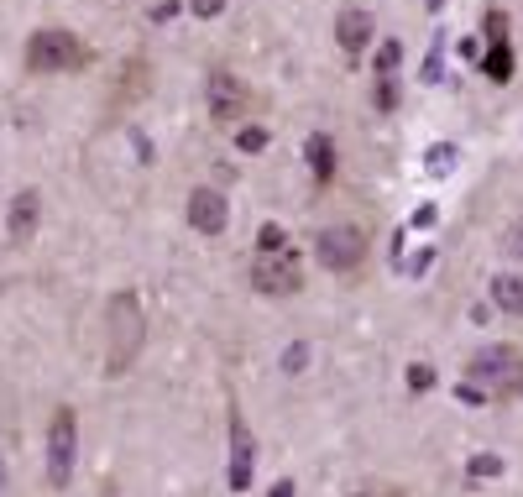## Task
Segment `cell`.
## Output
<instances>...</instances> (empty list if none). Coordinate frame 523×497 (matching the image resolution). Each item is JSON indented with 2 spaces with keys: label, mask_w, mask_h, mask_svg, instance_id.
<instances>
[{
  "label": "cell",
  "mask_w": 523,
  "mask_h": 497,
  "mask_svg": "<svg viewBox=\"0 0 523 497\" xmlns=\"http://www.w3.org/2000/svg\"><path fill=\"white\" fill-rule=\"evenodd\" d=\"M377 69H382V74H393V69H398V42H382V53H377Z\"/></svg>",
  "instance_id": "44dd1931"
},
{
  "label": "cell",
  "mask_w": 523,
  "mask_h": 497,
  "mask_svg": "<svg viewBox=\"0 0 523 497\" xmlns=\"http://www.w3.org/2000/svg\"><path fill=\"white\" fill-rule=\"evenodd\" d=\"M142 341H147L142 299L131 288H121L105 309V377H126V367L142 356Z\"/></svg>",
  "instance_id": "6da1fadb"
},
{
  "label": "cell",
  "mask_w": 523,
  "mask_h": 497,
  "mask_svg": "<svg viewBox=\"0 0 523 497\" xmlns=\"http://www.w3.org/2000/svg\"><path fill=\"white\" fill-rule=\"evenodd\" d=\"M314 252H320V262L330 273H351V267H361V257L372 252V241H367L361 225H325L320 241H314Z\"/></svg>",
  "instance_id": "5b68a950"
},
{
  "label": "cell",
  "mask_w": 523,
  "mask_h": 497,
  "mask_svg": "<svg viewBox=\"0 0 523 497\" xmlns=\"http://www.w3.org/2000/svg\"><path fill=\"white\" fill-rule=\"evenodd\" d=\"M471 388H482L492 398H523V351L482 346L471 356Z\"/></svg>",
  "instance_id": "3957f363"
},
{
  "label": "cell",
  "mask_w": 523,
  "mask_h": 497,
  "mask_svg": "<svg viewBox=\"0 0 523 497\" xmlns=\"http://www.w3.org/2000/svg\"><path fill=\"white\" fill-rule=\"evenodd\" d=\"M492 304L503 314H523V278L518 273H497L492 278Z\"/></svg>",
  "instance_id": "5bb4252c"
},
{
  "label": "cell",
  "mask_w": 523,
  "mask_h": 497,
  "mask_svg": "<svg viewBox=\"0 0 523 497\" xmlns=\"http://www.w3.org/2000/svg\"><path fill=\"white\" fill-rule=\"evenodd\" d=\"M142 79H147V63H131V69L121 74V100H136V95H142Z\"/></svg>",
  "instance_id": "9a60e30c"
},
{
  "label": "cell",
  "mask_w": 523,
  "mask_h": 497,
  "mask_svg": "<svg viewBox=\"0 0 523 497\" xmlns=\"http://www.w3.org/2000/svg\"><path fill=\"white\" fill-rule=\"evenodd\" d=\"M356 497H403L398 487H377V492H356Z\"/></svg>",
  "instance_id": "484cf974"
},
{
  "label": "cell",
  "mask_w": 523,
  "mask_h": 497,
  "mask_svg": "<svg viewBox=\"0 0 523 497\" xmlns=\"http://www.w3.org/2000/svg\"><path fill=\"white\" fill-rule=\"evenodd\" d=\"M252 283H257V293H267V299H288V293H299V288H304L299 252H293V246H272V252H257Z\"/></svg>",
  "instance_id": "277c9868"
},
{
  "label": "cell",
  "mask_w": 523,
  "mask_h": 497,
  "mask_svg": "<svg viewBox=\"0 0 523 497\" xmlns=\"http://www.w3.org/2000/svg\"><path fill=\"white\" fill-rule=\"evenodd\" d=\"M304 361H309L304 346H288V351H283V367H288V372H304Z\"/></svg>",
  "instance_id": "7402d4cb"
},
{
  "label": "cell",
  "mask_w": 523,
  "mask_h": 497,
  "mask_svg": "<svg viewBox=\"0 0 523 497\" xmlns=\"http://www.w3.org/2000/svg\"><path fill=\"white\" fill-rule=\"evenodd\" d=\"M252 471H257V440L246 435L241 419H231V492L252 487Z\"/></svg>",
  "instance_id": "9c48e42d"
},
{
  "label": "cell",
  "mask_w": 523,
  "mask_h": 497,
  "mask_svg": "<svg viewBox=\"0 0 523 497\" xmlns=\"http://www.w3.org/2000/svg\"><path fill=\"white\" fill-rule=\"evenodd\" d=\"M37 220H42V194H37V189H21V194L11 199V220H6L11 241H27V236L37 231Z\"/></svg>",
  "instance_id": "8fae6325"
},
{
  "label": "cell",
  "mask_w": 523,
  "mask_h": 497,
  "mask_svg": "<svg viewBox=\"0 0 523 497\" xmlns=\"http://www.w3.org/2000/svg\"><path fill=\"white\" fill-rule=\"evenodd\" d=\"M377 105H382V110H393V105H398V89H393V79H382V89H377Z\"/></svg>",
  "instance_id": "603a6c76"
},
{
  "label": "cell",
  "mask_w": 523,
  "mask_h": 497,
  "mask_svg": "<svg viewBox=\"0 0 523 497\" xmlns=\"http://www.w3.org/2000/svg\"><path fill=\"white\" fill-rule=\"evenodd\" d=\"M372 16L367 11H340L335 16V42H340V53H346V58H361V53H367V42H372Z\"/></svg>",
  "instance_id": "30bf717a"
},
{
  "label": "cell",
  "mask_w": 523,
  "mask_h": 497,
  "mask_svg": "<svg viewBox=\"0 0 523 497\" xmlns=\"http://www.w3.org/2000/svg\"><path fill=\"white\" fill-rule=\"evenodd\" d=\"M89 58L95 53L84 48V37L63 32V27H42L27 37V69L32 74H79V69H89Z\"/></svg>",
  "instance_id": "7a4b0ae2"
},
{
  "label": "cell",
  "mask_w": 523,
  "mask_h": 497,
  "mask_svg": "<svg viewBox=\"0 0 523 497\" xmlns=\"http://www.w3.org/2000/svg\"><path fill=\"white\" fill-rule=\"evenodd\" d=\"M189 6H194V16H220L225 0H189Z\"/></svg>",
  "instance_id": "cb8c5ba5"
},
{
  "label": "cell",
  "mask_w": 523,
  "mask_h": 497,
  "mask_svg": "<svg viewBox=\"0 0 523 497\" xmlns=\"http://www.w3.org/2000/svg\"><path fill=\"white\" fill-rule=\"evenodd\" d=\"M309 168H314V184H335V142L325 137V131H314L309 137Z\"/></svg>",
  "instance_id": "7c38bea8"
},
{
  "label": "cell",
  "mask_w": 523,
  "mask_h": 497,
  "mask_svg": "<svg viewBox=\"0 0 523 497\" xmlns=\"http://www.w3.org/2000/svg\"><path fill=\"white\" fill-rule=\"evenodd\" d=\"M518 246H523V236H518ZM518 257H523V252H518Z\"/></svg>",
  "instance_id": "83f0119b"
},
{
  "label": "cell",
  "mask_w": 523,
  "mask_h": 497,
  "mask_svg": "<svg viewBox=\"0 0 523 497\" xmlns=\"http://www.w3.org/2000/svg\"><path fill=\"white\" fill-rule=\"evenodd\" d=\"M0 477H6V466H0Z\"/></svg>",
  "instance_id": "f1b7e54d"
},
{
  "label": "cell",
  "mask_w": 523,
  "mask_h": 497,
  "mask_svg": "<svg viewBox=\"0 0 523 497\" xmlns=\"http://www.w3.org/2000/svg\"><path fill=\"white\" fill-rule=\"evenodd\" d=\"M450 163H456V147H435V152H429V173H445Z\"/></svg>",
  "instance_id": "ffe728a7"
},
{
  "label": "cell",
  "mask_w": 523,
  "mask_h": 497,
  "mask_svg": "<svg viewBox=\"0 0 523 497\" xmlns=\"http://www.w3.org/2000/svg\"><path fill=\"white\" fill-rule=\"evenodd\" d=\"M272 246H288V241H283L278 225H262V252H272Z\"/></svg>",
  "instance_id": "d4e9b609"
},
{
  "label": "cell",
  "mask_w": 523,
  "mask_h": 497,
  "mask_svg": "<svg viewBox=\"0 0 523 497\" xmlns=\"http://www.w3.org/2000/svg\"><path fill=\"white\" fill-rule=\"evenodd\" d=\"M74 461H79V424H74V409H58L48 424V482L68 487Z\"/></svg>",
  "instance_id": "8992f818"
},
{
  "label": "cell",
  "mask_w": 523,
  "mask_h": 497,
  "mask_svg": "<svg viewBox=\"0 0 523 497\" xmlns=\"http://www.w3.org/2000/svg\"><path fill=\"white\" fill-rule=\"evenodd\" d=\"M236 142H241V152H262V147H267V131H262V126H252V131H241Z\"/></svg>",
  "instance_id": "d6986e66"
},
{
  "label": "cell",
  "mask_w": 523,
  "mask_h": 497,
  "mask_svg": "<svg viewBox=\"0 0 523 497\" xmlns=\"http://www.w3.org/2000/svg\"><path fill=\"white\" fill-rule=\"evenodd\" d=\"M482 27H487V42H508V16L503 11H487Z\"/></svg>",
  "instance_id": "2e32d148"
},
{
  "label": "cell",
  "mask_w": 523,
  "mask_h": 497,
  "mask_svg": "<svg viewBox=\"0 0 523 497\" xmlns=\"http://www.w3.org/2000/svg\"><path fill=\"white\" fill-rule=\"evenodd\" d=\"M272 497H293V482H288V477H283V482H278V487H272Z\"/></svg>",
  "instance_id": "4316f807"
},
{
  "label": "cell",
  "mask_w": 523,
  "mask_h": 497,
  "mask_svg": "<svg viewBox=\"0 0 523 497\" xmlns=\"http://www.w3.org/2000/svg\"><path fill=\"white\" fill-rule=\"evenodd\" d=\"M482 74H487L492 84H508V79H513V42H487Z\"/></svg>",
  "instance_id": "4fadbf2b"
},
{
  "label": "cell",
  "mask_w": 523,
  "mask_h": 497,
  "mask_svg": "<svg viewBox=\"0 0 523 497\" xmlns=\"http://www.w3.org/2000/svg\"><path fill=\"white\" fill-rule=\"evenodd\" d=\"M204 105H210L215 121H241L246 110H252V95H246V84L231 74V69H210V79H204Z\"/></svg>",
  "instance_id": "52a82bcc"
},
{
  "label": "cell",
  "mask_w": 523,
  "mask_h": 497,
  "mask_svg": "<svg viewBox=\"0 0 523 497\" xmlns=\"http://www.w3.org/2000/svg\"><path fill=\"white\" fill-rule=\"evenodd\" d=\"M408 388L414 393H424V388H435V372L424 367V361H414V367H408Z\"/></svg>",
  "instance_id": "e0dca14e"
},
{
  "label": "cell",
  "mask_w": 523,
  "mask_h": 497,
  "mask_svg": "<svg viewBox=\"0 0 523 497\" xmlns=\"http://www.w3.org/2000/svg\"><path fill=\"white\" fill-rule=\"evenodd\" d=\"M225 220H231V210H225V194L199 184V189L189 194V225H194L199 236H220Z\"/></svg>",
  "instance_id": "ba28073f"
},
{
  "label": "cell",
  "mask_w": 523,
  "mask_h": 497,
  "mask_svg": "<svg viewBox=\"0 0 523 497\" xmlns=\"http://www.w3.org/2000/svg\"><path fill=\"white\" fill-rule=\"evenodd\" d=\"M497 471H503V456H492V450L471 461V477H497Z\"/></svg>",
  "instance_id": "ac0fdd59"
}]
</instances>
